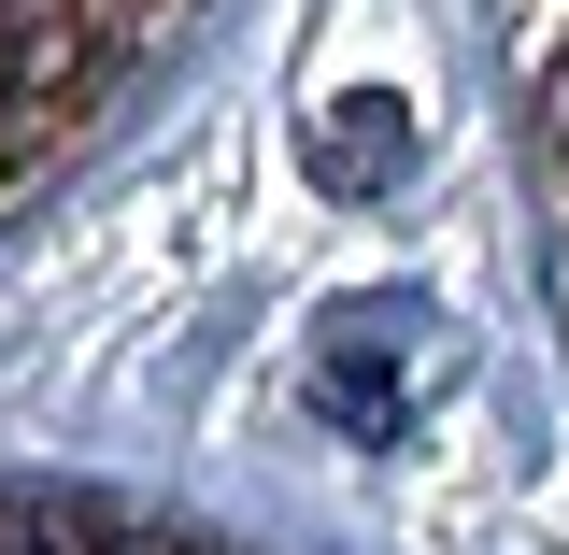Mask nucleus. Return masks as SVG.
<instances>
[{
  "label": "nucleus",
  "mask_w": 569,
  "mask_h": 555,
  "mask_svg": "<svg viewBox=\"0 0 569 555\" xmlns=\"http://www.w3.org/2000/svg\"><path fill=\"white\" fill-rule=\"evenodd\" d=\"M541 142L569 157V43H556V71H541Z\"/></svg>",
  "instance_id": "nucleus-3"
},
{
  "label": "nucleus",
  "mask_w": 569,
  "mask_h": 555,
  "mask_svg": "<svg viewBox=\"0 0 569 555\" xmlns=\"http://www.w3.org/2000/svg\"><path fill=\"white\" fill-rule=\"evenodd\" d=\"M114 555H228L213 527H171V513H142V527H114Z\"/></svg>",
  "instance_id": "nucleus-2"
},
{
  "label": "nucleus",
  "mask_w": 569,
  "mask_h": 555,
  "mask_svg": "<svg viewBox=\"0 0 569 555\" xmlns=\"http://www.w3.org/2000/svg\"><path fill=\"white\" fill-rule=\"evenodd\" d=\"M0 555H86V542H71L43 498H0Z\"/></svg>",
  "instance_id": "nucleus-1"
}]
</instances>
